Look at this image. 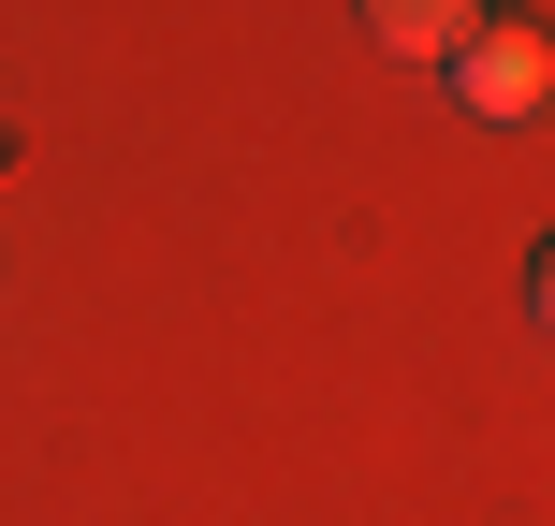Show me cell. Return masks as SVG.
I'll return each mask as SVG.
<instances>
[{
	"label": "cell",
	"mask_w": 555,
	"mask_h": 526,
	"mask_svg": "<svg viewBox=\"0 0 555 526\" xmlns=\"http://www.w3.org/2000/svg\"><path fill=\"white\" fill-rule=\"evenodd\" d=\"M541 88H555L541 15H482L468 44H453V103H468V117H541Z\"/></svg>",
	"instance_id": "6da1fadb"
},
{
	"label": "cell",
	"mask_w": 555,
	"mask_h": 526,
	"mask_svg": "<svg viewBox=\"0 0 555 526\" xmlns=\"http://www.w3.org/2000/svg\"><path fill=\"white\" fill-rule=\"evenodd\" d=\"M482 15H498V0H351V29H365L380 59H453Z\"/></svg>",
	"instance_id": "7a4b0ae2"
}]
</instances>
